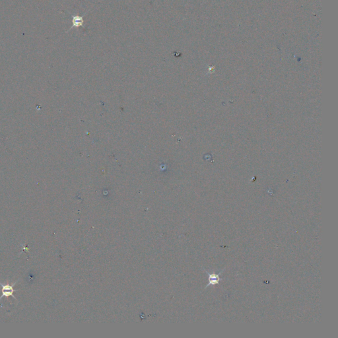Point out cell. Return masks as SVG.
Returning a JSON list of instances; mask_svg holds the SVG:
<instances>
[{"mask_svg": "<svg viewBox=\"0 0 338 338\" xmlns=\"http://www.w3.org/2000/svg\"><path fill=\"white\" fill-rule=\"evenodd\" d=\"M222 272H223V271H222ZM222 272H221L219 274L209 273L208 272H206V273L209 275V283H208V285H207L206 287L210 286V285L214 286L215 285L219 284V281H221V278L219 277V275L222 273Z\"/></svg>", "mask_w": 338, "mask_h": 338, "instance_id": "1", "label": "cell"}, {"mask_svg": "<svg viewBox=\"0 0 338 338\" xmlns=\"http://www.w3.org/2000/svg\"><path fill=\"white\" fill-rule=\"evenodd\" d=\"M83 23L82 17L79 16H75L73 17V27H79L81 26Z\"/></svg>", "mask_w": 338, "mask_h": 338, "instance_id": "2", "label": "cell"}]
</instances>
